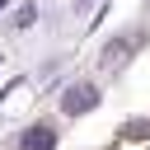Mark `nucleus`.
Segmentation results:
<instances>
[{"label":"nucleus","instance_id":"nucleus-3","mask_svg":"<svg viewBox=\"0 0 150 150\" xmlns=\"http://www.w3.org/2000/svg\"><path fill=\"white\" fill-rule=\"evenodd\" d=\"M127 56H131V42H112V47L103 52V66H108V70H117Z\"/></svg>","mask_w":150,"mask_h":150},{"label":"nucleus","instance_id":"nucleus-1","mask_svg":"<svg viewBox=\"0 0 150 150\" xmlns=\"http://www.w3.org/2000/svg\"><path fill=\"white\" fill-rule=\"evenodd\" d=\"M94 103H98V89H94V84H70V89H66V103H61V108H66V112L75 117V112H89Z\"/></svg>","mask_w":150,"mask_h":150},{"label":"nucleus","instance_id":"nucleus-4","mask_svg":"<svg viewBox=\"0 0 150 150\" xmlns=\"http://www.w3.org/2000/svg\"><path fill=\"white\" fill-rule=\"evenodd\" d=\"M75 5H80V9H84V5H89V0H75Z\"/></svg>","mask_w":150,"mask_h":150},{"label":"nucleus","instance_id":"nucleus-2","mask_svg":"<svg viewBox=\"0 0 150 150\" xmlns=\"http://www.w3.org/2000/svg\"><path fill=\"white\" fill-rule=\"evenodd\" d=\"M52 127H33V131H23V145L19 150H52Z\"/></svg>","mask_w":150,"mask_h":150}]
</instances>
